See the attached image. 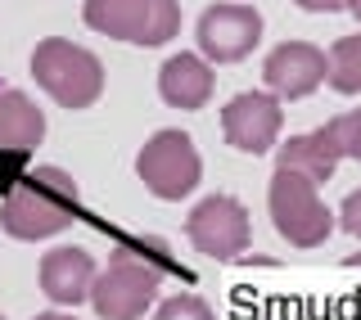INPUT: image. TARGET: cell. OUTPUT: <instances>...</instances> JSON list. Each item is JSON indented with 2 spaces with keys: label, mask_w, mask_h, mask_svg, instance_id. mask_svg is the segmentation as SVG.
I'll return each instance as SVG.
<instances>
[{
  "label": "cell",
  "mask_w": 361,
  "mask_h": 320,
  "mask_svg": "<svg viewBox=\"0 0 361 320\" xmlns=\"http://www.w3.org/2000/svg\"><path fill=\"white\" fill-rule=\"evenodd\" d=\"M32 320H73L68 312H41V316H32Z\"/></svg>",
  "instance_id": "cell-20"
},
{
  "label": "cell",
  "mask_w": 361,
  "mask_h": 320,
  "mask_svg": "<svg viewBox=\"0 0 361 320\" xmlns=\"http://www.w3.org/2000/svg\"><path fill=\"white\" fill-rule=\"evenodd\" d=\"M32 82L63 109H90L104 95V63L68 37H45L32 50Z\"/></svg>",
  "instance_id": "cell-3"
},
{
  "label": "cell",
  "mask_w": 361,
  "mask_h": 320,
  "mask_svg": "<svg viewBox=\"0 0 361 320\" xmlns=\"http://www.w3.org/2000/svg\"><path fill=\"white\" fill-rule=\"evenodd\" d=\"M41 140H45V113L32 104L23 90L0 86V154L27 158Z\"/></svg>",
  "instance_id": "cell-13"
},
{
  "label": "cell",
  "mask_w": 361,
  "mask_h": 320,
  "mask_svg": "<svg viewBox=\"0 0 361 320\" xmlns=\"http://www.w3.org/2000/svg\"><path fill=\"white\" fill-rule=\"evenodd\" d=\"M262 82L280 99H307L321 82H330V50L312 41H280L262 63Z\"/></svg>",
  "instance_id": "cell-9"
},
{
  "label": "cell",
  "mask_w": 361,
  "mask_h": 320,
  "mask_svg": "<svg viewBox=\"0 0 361 320\" xmlns=\"http://www.w3.org/2000/svg\"><path fill=\"white\" fill-rule=\"evenodd\" d=\"M195 32H199V54L208 63H240L262 41V14L253 5L221 0V5H208L199 14Z\"/></svg>",
  "instance_id": "cell-8"
},
{
  "label": "cell",
  "mask_w": 361,
  "mask_h": 320,
  "mask_svg": "<svg viewBox=\"0 0 361 320\" xmlns=\"http://www.w3.org/2000/svg\"><path fill=\"white\" fill-rule=\"evenodd\" d=\"M321 131L330 135V144L338 149V158H357V163H361V109L338 113V118H330Z\"/></svg>",
  "instance_id": "cell-16"
},
{
  "label": "cell",
  "mask_w": 361,
  "mask_h": 320,
  "mask_svg": "<svg viewBox=\"0 0 361 320\" xmlns=\"http://www.w3.org/2000/svg\"><path fill=\"white\" fill-rule=\"evenodd\" d=\"M280 127H285V113H280V95H271V90L235 95L221 109V135L240 154H267L280 140Z\"/></svg>",
  "instance_id": "cell-10"
},
{
  "label": "cell",
  "mask_w": 361,
  "mask_h": 320,
  "mask_svg": "<svg viewBox=\"0 0 361 320\" xmlns=\"http://www.w3.org/2000/svg\"><path fill=\"white\" fill-rule=\"evenodd\" d=\"M172 271V261L158 244H118L95 276L90 312L99 320H140L158 298V284Z\"/></svg>",
  "instance_id": "cell-1"
},
{
  "label": "cell",
  "mask_w": 361,
  "mask_h": 320,
  "mask_svg": "<svg viewBox=\"0 0 361 320\" xmlns=\"http://www.w3.org/2000/svg\"><path fill=\"white\" fill-rule=\"evenodd\" d=\"M348 266H361V253H353V257H348Z\"/></svg>",
  "instance_id": "cell-22"
},
{
  "label": "cell",
  "mask_w": 361,
  "mask_h": 320,
  "mask_svg": "<svg viewBox=\"0 0 361 320\" xmlns=\"http://www.w3.org/2000/svg\"><path fill=\"white\" fill-rule=\"evenodd\" d=\"M185 235L195 244V253L212 261H235L244 257L248 239H253V221H248V208L235 194H212V199H199L190 208Z\"/></svg>",
  "instance_id": "cell-7"
},
{
  "label": "cell",
  "mask_w": 361,
  "mask_h": 320,
  "mask_svg": "<svg viewBox=\"0 0 361 320\" xmlns=\"http://www.w3.org/2000/svg\"><path fill=\"white\" fill-rule=\"evenodd\" d=\"M330 86L338 95H357L361 90V32L357 37H338L330 45Z\"/></svg>",
  "instance_id": "cell-15"
},
{
  "label": "cell",
  "mask_w": 361,
  "mask_h": 320,
  "mask_svg": "<svg viewBox=\"0 0 361 320\" xmlns=\"http://www.w3.org/2000/svg\"><path fill=\"white\" fill-rule=\"evenodd\" d=\"M293 5L307 14H334V9H348V0H293Z\"/></svg>",
  "instance_id": "cell-19"
},
{
  "label": "cell",
  "mask_w": 361,
  "mask_h": 320,
  "mask_svg": "<svg viewBox=\"0 0 361 320\" xmlns=\"http://www.w3.org/2000/svg\"><path fill=\"white\" fill-rule=\"evenodd\" d=\"M267 212H271V226L293 248H321L334 230V212L316 194V180L298 176V171L276 167V176L267 185Z\"/></svg>",
  "instance_id": "cell-5"
},
{
  "label": "cell",
  "mask_w": 361,
  "mask_h": 320,
  "mask_svg": "<svg viewBox=\"0 0 361 320\" xmlns=\"http://www.w3.org/2000/svg\"><path fill=\"white\" fill-rule=\"evenodd\" d=\"M135 171H140V180L154 190V199L176 203L199 185L203 163H199V149H195V140H190L185 131H158V135H149V140L140 144Z\"/></svg>",
  "instance_id": "cell-6"
},
{
  "label": "cell",
  "mask_w": 361,
  "mask_h": 320,
  "mask_svg": "<svg viewBox=\"0 0 361 320\" xmlns=\"http://www.w3.org/2000/svg\"><path fill=\"white\" fill-rule=\"evenodd\" d=\"M154 320H212V307L199 293H172V298L158 302Z\"/></svg>",
  "instance_id": "cell-17"
},
{
  "label": "cell",
  "mask_w": 361,
  "mask_h": 320,
  "mask_svg": "<svg viewBox=\"0 0 361 320\" xmlns=\"http://www.w3.org/2000/svg\"><path fill=\"white\" fill-rule=\"evenodd\" d=\"M338 226H343L353 239H361V185L343 199V208H338Z\"/></svg>",
  "instance_id": "cell-18"
},
{
  "label": "cell",
  "mask_w": 361,
  "mask_h": 320,
  "mask_svg": "<svg viewBox=\"0 0 361 320\" xmlns=\"http://www.w3.org/2000/svg\"><path fill=\"white\" fill-rule=\"evenodd\" d=\"M276 167L280 171H298V176L325 185V180L338 171V149L330 144V135H325V131H307V135H293V140H285Z\"/></svg>",
  "instance_id": "cell-14"
},
{
  "label": "cell",
  "mask_w": 361,
  "mask_h": 320,
  "mask_svg": "<svg viewBox=\"0 0 361 320\" xmlns=\"http://www.w3.org/2000/svg\"><path fill=\"white\" fill-rule=\"evenodd\" d=\"M212 90H217V82H212V63L203 54H172L158 68V95L167 109L195 113L212 99Z\"/></svg>",
  "instance_id": "cell-12"
},
{
  "label": "cell",
  "mask_w": 361,
  "mask_h": 320,
  "mask_svg": "<svg viewBox=\"0 0 361 320\" xmlns=\"http://www.w3.org/2000/svg\"><path fill=\"white\" fill-rule=\"evenodd\" d=\"M95 257L77 244H59L41 257L37 266V280H41V293L50 298L54 307H77V302H90V289H95Z\"/></svg>",
  "instance_id": "cell-11"
},
{
  "label": "cell",
  "mask_w": 361,
  "mask_h": 320,
  "mask_svg": "<svg viewBox=\"0 0 361 320\" xmlns=\"http://www.w3.org/2000/svg\"><path fill=\"white\" fill-rule=\"evenodd\" d=\"M0 320H5V316H0Z\"/></svg>",
  "instance_id": "cell-23"
},
{
  "label": "cell",
  "mask_w": 361,
  "mask_h": 320,
  "mask_svg": "<svg viewBox=\"0 0 361 320\" xmlns=\"http://www.w3.org/2000/svg\"><path fill=\"white\" fill-rule=\"evenodd\" d=\"M77 216V180L63 167H32L23 171L14 185L5 190L0 203V226L9 239H45L59 235L68 221Z\"/></svg>",
  "instance_id": "cell-2"
},
{
  "label": "cell",
  "mask_w": 361,
  "mask_h": 320,
  "mask_svg": "<svg viewBox=\"0 0 361 320\" xmlns=\"http://www.w3.org/2000/svg\"><path fill=\"white\" fill-rule=\"evenodd\" d=\"M82 23L109 41L154 50V45H167L176 37L180 9H176V0H86Z\"/></svg>",
  "instance_id": "cell-4"
},
{
  "label": "cell",
  "mask_w": 361,
  "mask_h": 320,
  "mask_svg": "<svg viewBox=\"0 0 361 320\" xmlns=\"http://www.w3.org/2000/svg\"><path fill=\"white\" fill-rule=\"evenodd\" d=\"M348 14H353V18L361 23V0H348Z\"/></svg>",
  "instance_id": "cell-21"
}]
</instances>
